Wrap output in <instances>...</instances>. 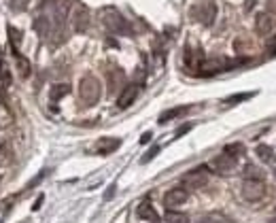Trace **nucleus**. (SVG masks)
Returning a JSON list of instances; mask_svg holds the SVG:
<instances>
[{
	"label": "nucleus",
	"instance_id": "obj_24",
	"mask_svg": "<svg viewBox=\"0 0 276 223\" xmlns=\"http://www.w3.org/2000/svg\"><path fill=\"white\" fill-rule=\"evenodd\" d=\"M15 58H17V64H20V68H22V75L28 77V75H30V62L24 60L22 56H15Z\"/></svg>",
	"mask_w": 276,
	"mask_h": 223
},
{
	"label": "nucleus",
	"instance_id": "obj_35",
	"mask_svg": "<svg viewBox=\"0 0 276 223\" xmlns=\"http://www.w3.org/2000/svg\"><path fill=\"white\" fill-rule=\"evenodd\" d=\"M274 176H276V170H274Z\"/></svg>",
	"mask_w": 276,
	"mask_h": 223
},
{
	"label": "nucleus",
	"instance_id": "obj_32",
	"mask_svg": "<svg viewBox=\"0 0 276 223\" xmlns=\"http://www.w3.org/2000/svg\"><path fill=\"white\" fill-rule=\"evenodd\" d=\"M43 200H45V195H39V198H37V202H34V206H32V208H34V210H39V208H41V204H43Z\"/></svg>",
	"mask_w": 276,
	"mask_h": 223
},
{
	"label": "nucleus",
	"instance_id": "obj_1",
	"mask_svg": "<svg viewBox=\"0 0 276 223\" xmlns=\"http://www.w3.org/2000/svg\"><path fill=\"white\" fill-rule=\"evenodd\" d=\"M100 20L106 26V30H111L113 34H128L130 32V26L128 22L123 20V15L113 7H104L100 11Z\"/></svg>",
	"mask_w": 276,
	"mask_h": 223
},
{
	"label": "nucleus",
	"instance_id": "obj_23",
	"mask_svg": "<svg viewBox=\"0 0 276 223\" xmlns=\"http://www.w3.org/2000/svg\"><path fill=\"white\" fill-rule=\"evenodd\" d=\"M244 176L246 178H259V181H261V176H263V172L259 170V168H257V166H253V164H248L246 168H244Z\"/></svg>",
	"mask_w": 276,
	"mask_h": 223
},
{
	"label": "nucleus",
	"instance_id": "obj_27",
	"mask_svg": "<svg viewBox=\"0 0 276 223\" xmlns=\"http://www.w3.org/2000/svg\"><path fill=\"white\" fill-rule=\"evenodd\" d=\"M198 223H223V219H219V217H215V215H206V217L198 219Z\"/></svg>",
	"mask_w": 276,
	"mask_h": 223
},
{
	"label": "nucleus",
	"instance_id": "obj_30",
	"mask_svg": "<svg viewBox=\"0 0 276 223\" xmlns=\"http://www.w3.org/2000/svg\"><path fill=\"white\" fill-rule=\"evenodd\" d=\"M268 53L270 56H276V37H272L270 43H268Z\"/></svg>",
	"mask_w": 276,
	"mask_h": 223
},
{
	"label": "nucleus",
	"instance_id": "obj_7",
	"mask_svg": "<svg viewBox=\"0 0 276 223\" xmlns=\"http://www.w3.org/2000/svg\"><path fill=\"white\" fill-rule=\"evenodd\" d=\"M236 162H238L236 157H231V155H227V153H221V155H217V157L210 162V168H212L215 172H219V174H229V172L236 168Z\"/></svg>",
	"mask_w": 276,
	"mask_h": 223
},
{
	"label": "nucleus",
	"instance_id": "obj_4",
	"mask_svg": "<svg viewBox=\"0 0 276 223\" xmlns=\"http://www.w3.org/2000/svg\"><path fill=\"white\" fill-rule=\"evenodd\" d=\"M265 195V185L259 178H244L242 183V198L248 202H259Z\"/></svg>",
	"mask_w": 276,
	"mask_h": 223
},
{
	"label": "nucleus",
	"instance_id": "obj_29",
	"mask_svg": "<svg viewBox=\"0 0 276 223\" xmlns=\"http://www.w3.org/2000/svg\"><path fill=\"white\" fill-rule=\"evenodd\" d=\"M115 189H117V185H111L109 189H106V193H104V200H106V202L115 198Z\"/></svg>",
	"mask_w": 276,
	"mask_h": 223
},
{
	"label": "nucleus",
	"instance_id": "obj_13",
	"mask_svg": "<svg viewBox=\"0 0 276 223\" xmlns=\"http://www.w3.org/2000/svg\"><path fill=\"white\" fill-rule=\"evenodd\" d=\"M189 109H191V106H176V109H168V111H164L162 115H159V123H168V121H172L176 117H181V115H185Z\"/></svg>",
	"mask_w": 276,
	"mask_h": 223
},
{
	"label": "nucleus",
	"instance_id": "obj_12",
	"mask_svg": "<svg viewBox=\"0 0 276 223\" xmlns=\"http://www.w3.org/2000/svg\"><path fill=\"white\" fill-rule=\"evenodd\" d=\"M272 26H274L272 15H268V13H259V15H257V20H255V30L259 32V34H270Z\"/></svg>",
	"mask_w": 276,
	"mask_h": 223
},
{
	"label": "nucleus",
	"instance_id": "obj_26",
	"mask_svg": "<svg viewBox=\"0 0 276 223\" xmlns=\"http://www.w3.org/2000/svg\"><path fill=\"white\" fill-rule=\"evenodd\" d=\"M0 81L11 83V75H9V70L5 68V64H0Z\"/></svg>",
	"mask_w": 276,
	"mask_h": 223
},
{
	"label": "nucleus",
	"instance_id": "obj_6",
	"mask_svg": "<svg viewBox=\"0 0 276 223\" xmlns=\"http://www.w3.org/2000/svg\"><path fill=\"white\" fill-rule=\"evenodd\" d=\"M189 198V193H187L185 187H174V189H168L166 195H164V204L168 210H174L176 206H181V204L187 202Z\"/></svg>",
	"mask_w": 276,
	"mask_h": 223
},
{
	"label": "nucleus",
	"instance_id": "obj_8",
	"mask_svg": "<svg viewBox=\"0 0 276 223\" xmlns=\"http://www.w3.org/2000/svg\"><path fill=\"white\" fill-rule=\"evenodd\" d=\"M215 13H217V9L212 3H202L200 7L193 9V17H198V22H202L204 26H210L215 22Z\"/></svg>",
	"mask_w": 276,
	"mask_h": 223
},
{
	"label": "nucleus",
	"instance_id": "obj_17",
	"mask_svg": "<svg viewBox=\"0 0 276 223\" xmlns=\"http://www.w3.org/2000/svg\"><path fill=\"white\" fill-rule=\"evenodd\" d=\"M123 73L117 68V70H113L111 73V77H109V92H117V87H121L123 85Z\"/></svg>",
	"mask_w": 276,
	"mask_h": 223
},
{
	"label": "nucleus",
	"instance_id": "obj_34",
	"mask_svg": "<svg viewBox=\"0 0 276 223\" xmlns=\"http://www.w3.org/2000/svg\"><path fill=\"white\" fill-rule=\"evenodd\" d=\"M0 106H5V96H3V92H0Z\"/></svg>",
	"mask_w": 276,
	"mask_h": 223
},
{
	"label": "nucleus",
	"instance_id": "obj_5",
	"mask_svg": "<svg viewBox=\"0 0 276 223\" xmlns=\"http://www.w3.org/2000/svg\"><path fill=\"white\" fill-rule=\"evenodd\" d=\"M73 30L75 32H85L87 28H90V20H92V15H90V9H87L85 5H75L73 9Z\"/></svg>",
	"mask_w": 276,
	"mask_h": 223
},
{
	"label": "nucleus",
	"instance_id": "obj_9",
	"mask_svg": "<svg viewBox=\"0 0 276 223\" xmlns=\"http://www.w3.org/2000/svg\"><path fill=\"white\" fill-rule=\"evenodd\" d=\"M138 92H140V87L136 83L126 85V87L121 89L119 98H117V106H119V109H128L130 104H134V100L138 98Z\"/></svg>",
	"mask_w": 276,
	"mask_h": 223
},
{
	"label": "nucleus",
	"instance_id": "obj_22",
	"mask_svg": "<svg viewBox=\"0 0 276 223\" xmlns=\"http://www.w3.org/2000/svg\"><path fill=\"white\" fill-rule=\"evenodd\" d=\"M28 5H30V0H9V7H11V11H15V13L26 11Z\"/></svg>",
	"mask_w": 276,
	"mask_h": 223
},
{
	"label": "nucleus",
	"instance_id": "obj_10",
	"mask_svg": "<svg viewBox=\"0 0 276 223\" xmlns=\"http://www.w3.org/2000/svg\"><path fill=\"white\" fill-rule=\"evenodd\" d=\"M121 147V140L119 138H100L98 140V145H96V151L100 155H109V153H113V151H117Z\"/></svg>",
	"mask_w": 276,
	"mask_h": 223
},
{
	"label": "nucleus",
	"instance_id": "obj_21",
	"mask_svg": "<svg viewBox=\"0 0 276 223\" xmlns=\"http://www.w3.org/2000/svg\"><path fill=\"white\" fill-rule=\"evenodd\" d=\"M253 92H246V94H234V96H227L225 98V104H236V102H244L248 98H253Z\"/></svg>",
	"mask_w": 276,
	"mask_h": 223
},
{
	"label": "nucleus",
	"instance_id": "obj_11",
	"mask_svg": "<svg viewBox=\"0 0 276 223\" xmlns=\"http://www.w3.org/2000/svg\"><path fill=\"white\" fill-rule=\"evenodd\" d=\"M136 212H138V217L145 219V221H153V223L159 221V215L155 212V208H153V204H151V202H140Z\"/></svg>",
	"mask_w": 276,
	"mask_h": 223
},
{
	"label": "nucleus",
	"instance_id": "obj_18",
	"mask_svg": "<svg viewBox=\"0 0 276 223\" xmlns=\"http://www.w3.org/2000/svg\"><path fill=\"white\" fill-rule=\"evenodd\" d=\"M166 223H189V217L185 212H176V210H166Z\"/></svg>",
	"mask_w": 276,
	"mask_h": 223
},
{
	"label": "nucleus",
	"instance_id": "obj_2",
	"mask_svg": "<svg viewBox=\"0 0 276 223\" xmlns=\"http://www.w3.org/2000/svg\"><path fill=\"white\" fill-rule=\"evenodd\" d=\"M208 168L206 166H198V168H191L189 172H185L183 178H181V183L185 189H200V187H204L208 183Z\"/></svg>",
	"mask_w": 276,
	"mask_h": 223
},
{
	"label": "nucleus",
	"instance_id": "obj_19",
	"mask_svg": "<svg viewBox=\"0 0 276 223\" xmlns=\"http://www.w3.org/2000/svg\"><path fill=\"white\" fill-rule=\"evenodd\" d=\"M9 37H11V45H13V51L15 56H20V43H22V32L13 28V26H9Z\"/></svg>",
	"mask_w": 276,
	"mask_h": 223
},
{
	"label": "nucleus",
	"instance_id": "obj_20",
	"mask_svg": "<svg viewBox=\"0 0 276 223\" xmlns=\"http://www.w3.org/2000/svg\"><path fill=\"white\" fill-rule=\"evenodd\" d=\"M223 153H227V155H231V157H236V159H238L240 155L244 153V145H240V142H231V145L225 147Z\"/></svg>",
	"mask_w": 276,
	"mask_h": 223
},
{
	"label": "nucleus",
	"instance_id": "obj_15",
	"mask_svg": "<svg viewBox=\"0 0 276 223\" xmlns=\"http://www.w3.org/2000/svg\"><path fill=\"white\" fill-rule=\"evenodd\" d=\"M255 153H257V157H259L261 162H265V164H274V162H276L274 149H272V147H268V145H257Z\"/></svg>",
	"mask_w": 276,
	"mask_h": 223
},
{
	"label": "nucleus",
	"instance_id": "obj_25",
	"mask_svg": "<svg viewBox=\"0 0 276 223\" xmlns=\"http://www.w3.org/2000/svg\"><path fill=\"white\" fill-rule=\"evenodd\" d=\"M157 153H159V147L155 145V147H151V149L147 151V153H145V157H142V159H140V162H142V164H149V162H151V159H153V157H155Z\"/></svg>",
	"mask_w": 276,
	"mask_h": 223
},
{
	"label": "nucleus",
	"instance_id": "obj_28",
	"mask_svg": "<svg viewBox=\"0 0 276 223\" xmlns=\"http://www.w3.org/2000/svg\"><path fill=\"white\" fill-rule=\"evenodd\" d=\"M191 128H193V126H191V123H185V126H181L179 130H176V132H174V136H176V138H181V136H183V134H187V132H189Z\"/></svg>",
	"mask_w": 276,
	"mask_h": 223
},
{
	"label": "nucleus",
	"instance_id": "obj_16",
	"mask_svg": "<svg viewBox=\"0 0 276 223\" xmlns=\"http://www.w3.org/2000/svg\"><path fill=\"white\" fill-rule=\"evenodd\" d=\"M70 94V85L68 83H56L51 89H49V98H51V102H58L60 98H64Z\"/></svg>",
	"mask_w": 276,
	"mask_h": 223
},
{
	"label": "nucleus",
	"instance_id": "obj_14",
	"mask_svg": "<svg viewBox=\"0 0 276 223\" xmlns=\"http://www.w3.org/2000/svg\"><path fill=\"white\" fill-rule=\"evenodd\" d=\"M34 30H37L41 37H49V34H51V24H49L45 13L37 15V20H34Z\"/></svg>",
	"mask_w": 276,
	"mask_h": 223
},
{
	"label": "nucleus",
	"instance_id": "obj_3",
	"mask_svg": "<svg viewBox=\"0 0 276 223\" xmlns=\"http://www.w3.org/2000/svg\"><path fill=\"white\" fill-rule=\"evenodd\" d=\"M79 94H81V100L85 104L98 102V98H100V81H98L96 77H92V75L83 77L81 83H79Z\"/></svg>",
	"mask_w": 276,
	"mask_h": 223
},
{
	"label": "nucleus",
	"instance_id": "obj_31",
	"mask_svg": "<svg viewBox=\"0 0 276 223\" xmlns=\"http://www.w3.org/2000/svg\"><path fill=\"white\" fill-rule=\"evenodd\" d=\"M151 138H153V134H151V132H145V134L140 136V145H147V142H151Z\"/></svg>",
	"mask_w": 276,
	"mask_h": 223
},
{
	"label": "nucleus",
	"instance_id": "obj_33",
	"mask_svg": "<svg viewBox=\"0 0 276 223\" xmlns=\"http://www.w3.org/2000/svg\"><path fill=\"white\" fill-rule=\"evenodd\" d=\"M255 5V0H246V5H244V11H251V7Z\"/></svg>",
	"mask_w": 276,
	"mask_h": 223
}]
</instances>
